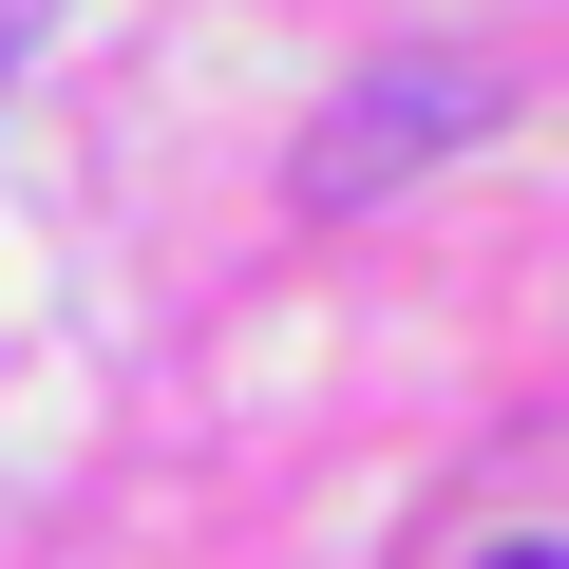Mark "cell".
I'll list each match as a JSON object with an SVG mask.
<instances>
[{
	"mask_svg": "<svg viewBox=\"0 0 569 569\" xmlns=\"http://www.w3.org/2000/svg\"><path fill=\"white\" fill-rule=\"evenodd\" d=\"M493 114H512V77H493V58H380L361 96H323V133L284 152V190H305V209H361V190H399V171L475 152Z\"/></svg>",
	"mask_w": 569,
	"mask_h": 569,
	"instance_id": "obj_1",
	"label": "cell"
},
{
	"mask_svg": "<svg viewBox=\"0 0 569 569\" xmlns=\"http://www.w3.org/2000/svg\"><path fill=\"white\" fill-rule=\"evenodd\" d=\"M493 569H569V550H493Z\"/></svg>",
	"mask_w": 569,
	"mask_h": 569,
	"instance_id": "obj_2",
	"label": "cell"
}]
</instances>
